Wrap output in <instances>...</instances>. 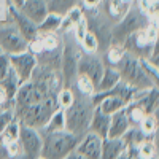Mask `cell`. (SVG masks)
I'll return each mask as SVG.
<instances>
[{
  "label": "cell",
  "instance_id": "obj_1",
  "mask_svg": "<svg viewBox=\"0 0 159 159\" xmlns=\"http://www.w3.org/2000/svg\"><path fill=\"white\" fill-rule=\"evenodd\" d=\"M121 76V81L127 83L137 91L157 88V67L145 59H139L126 51L124 57L115 67Z\"/></svg>",
  "mask_w": 159,
  "mask_h": 159
},
{
  "label": "cell",
  "instance_id": "obj_2",
  "mask_svg": "<svg viewBox=\"0 0 159 159\" xmlns=\"http://www.w3.org/2000/svg\"><path fill=\"white\" fill-rule=\"evenodd\" d=\"M94 110H96V105L91 97L80 96L75 92V99H73L72 105L64 110L65 130H69L70 134H73L76 137L84 135L89 129V123H91Z\"/></svg>",
  "mask_w": 159,
  "mask_h": 159
},
{
  "label": "cell",
  "instance_id": "obj_3",
  "mask_svg": "<svg viewBox=\"0 0 159 159\" xmlns=\"http://www.w3.org/2000/svg\"><path fill=\"white\" fill-rule=\"evenodd\" d=\"M57 110H59V105L56 102V96H48L40 102H34L22 108H16L15 118L21 124L40 130Z\"/></svg>",
  "mask_w": 159,
  "mask_h": 159
},
{
  "label": "cell",
  "instance_id": "obj_4",
  "mask_svg": "<svg viewBox=\"0 0 159 159\" xmlns=\"http://www.w3.org/2000/svg\"><path fill=\"white\" fill-rule=\"evenodd\" d=\"M151 21L153 19L145 15V13L139 8V5L134 2L132 7L129 8V11L124 15V18L113 25L111 45H123L130 35H134L139 30L147 29Z\"/></svg>",
  "mask_w": 159,
  "mask_h": 159
},
{
  "label": "cell",
  "instance_id": "obj_5",
  "mask_svg": "<svg viewBox=\"0 0 159 159\" xmlns=\"http://www.w3.org/2000/svg\"><path fill=\"white\" fill-rule=\"evenodd\" d=\"M43 143H42V156L43 159H64L69 153H72L76 148V143L80 137L70 134L69 130H54L42 134Z\"/></svg>",
  "mask_w": 159,
  "mask_h": 159
},
{
  "label": "cell",
  "instance_id": "obj_6",
  "mask_svg": "<svg viewBox=\"0 0 159 159\" xmlns=\"http://www.w3.org/2000/svg\"><path fill=\"white\" fill-rule=\"evenodd\" d=\"M62 56H61V75H62V83L64 88H72L76 70H78V61L81 57V48L80 43L75 40V37L67 32L62 34Z\"/></svg>",
  "mask_w": 159,
  "mask_h": 159
},
{
  "label": "cell",
  "instance_id": "obj_7",
  "mask_svg": "<svg viewBox=\"0 0 159 159\" xmlns=\"http://www.w3.org/2000/svg\"><path fill=\"white\" fill-rule=\"evenodd\" d=\"M27 45L29 42L22 37V34L13 22H0V48L5 54L11 56L16 52H22L27 49Z\"/></svg>",
  "mask_w": 159,
  "mask_h": 159
},
{
  "label": "cell",
  "instance_id": "obj_8",
  "mask_svg": "<svg viewBox=\"0 0 159 159\" xmlns=\"http://www.w3.org/2000/svg\"><path fill=\"white\" fill-rule=\"evenodd\" d=\"M103 69H105V61L100 52H81V57L78 61L76 75H83L89 78L97 88Z\"/></svg>",
  "mask_w": 159,
  "mask_h": 159
},
{
  "label": "cell",
  "instance_id": "obj_9",
  "mask_svg": "<svg viewBox=\"0 0 159 159\" xmlns=\"http://www.w3.org/2000/svg\"><path fill=\"white\" fill-rule=\"evenodd\" d=\"M10 64H11V70L15 72V75L19 80V83H25L32 78V75L37 69V57H35L34 52L25 49L22 52L11 54Z\"/></svg>",
  "mask_w": 159,
  "mask_h": 159
},
{
  "label": "cell",
  "instance_id": "obj_10",
  "mask_svg": "<svg viewBox=\"0 0 159 159\" xmlns=\"http://www.w3.org/2000/svg\"><path fill=\"white\" fill-rule=\"evenodd\" d=\"M42 143H43V137H42L38 129L21 124V127H19V145H21V151L25 157L27 159H37L40 156V153H42Z\"/></svg>",
  "mask_w": 159,
  "mask_h": 159
},
{
  "label": "cell",
  "instance_id": "obj_11",
  "mask_svg": "<svg viewBox=\"0 0 159 159\" xmlns=\"http://www.w3.org/2000/svg\"><path fill=\"white\" fill-rule=\"evenodd\" d=\"M102 142H103V139H100L99 135H96V134H92V132L88 130L84 135L80 137L75 151L80 153L86 159H100Z\"/></svg>",
  "mask_w": 159,
  "mask_h": 159
},
{
  "label": "cell",
  "instance_id": "obj_12",
  "mask_svg": "<svg viewBox=\"0 0 159 159\" xmlns=\"http://www.w3.org/2000/svg\"><path fill=\"white\" fill-rule=\"evenodd\" d=\"M18 10L29 21H32L37 25L42 22L46 18V15L49 13V10H48V0H24L22 5Z\"/></svg>",
  "mask_w": 159,
  "mask_h": 159
},
{
  "label": "cell",
  "instance_id": "obj_13",
  "mask_svg": "<svg viewBox=\"0 0 159 159\" xmlns=\"http://www.w3.org/2000/svg\"><path fill=\"white\" fill-rule=\"evenodd\" d=\"M132 3H134V0H102L100 10L113 24H116L124 18Z\"/></svg>",
  "mask_w": 159,
  "mask_h": 159
},
{
  "label": "cell",
  "instance_id": "obj_14",
  "mask_svg": "<svg viewBox=\"0 0 159 159\" xmlns=\"http://www.w3.org/2000/svg\"><path fill=\"white\" fill-rule=\"evenodd\" d=\"M130 123L126 116V111H116L110 115V126H108V139H123L126 132L130 129Z\"/></svg>",
  "mask_w": 159,
  "mask_h": 159
},
{
  "label": "cell",
  "instance_id": "obj_15",
  "mask_svg": "<svg viewBox=\"0 0 159 159\" xmlns=\"http://www.w3.org/2000/svg\"><path fill=\"white\" fill-rule=\"evenodd\" d=\"M108 126H110V116L102 113L99 108L94 110L91 118V123H89V132L99 135L100 139H107L108 137Z\"/></svg>",
  "mask_w": 159,
  "mask_h": 159
},
{
  "label": "cell",
  "instance_id": "obj_16",
  "mask_svg": "<svg viewBox=\"0 0 159 159\" xmlns=\"http://www.w3.org/2000/svg\"><path fill=\"white\" fill-rule=\"evenodd\" d=\"M157 137L142 140L135 148H129L134 154V159H157Z\"/></svg>",
  "mask_w": 159,
  "mask_h": 159
},
{
  "label": "cell",
  "instance_id": "obj_17",
  "mask_svg": "<svg viewBox=\"0 0 159 159\" xmlns=\"http://www.w3.org/2000/svg\"><path fill=\"white\" fill-rule=\"evenodd\" d=\"M126 148L123 139H103L102 142V153L100 159H116Z\"/></svg>",
  "mask_w": 159,
  "mask_h": 159
},
{
  "label": "cell",
  "instance_id": "obj_18",
  "mask_svg": "<svg viewBox=\"0 0 159 159\" xmlns=\"http://www.w3.org/2000/svg\"><path fill=\"white\" fill-rule=\"evenodd\" d=\"M119 81H121V76H119L118 70L115 67H111V65H105L103 69V73H102V78L100 81L96 88V92H105V91H110L113 89Z\"/></svg>",
  "mask_w": 159,
  "mask_h": 159
},
{
  "label": "cell",
  "instance_id": "obj_19",
  "mask_svg": "<svg viewBox=\"0 0 159 159\" xmlns=\"http://www.w3.org/2000/svg\"><path fill=\"white\" fill-rule=\"evenodd\" d=\"M137 127H139V130L142 132V135L145 139L157 137V111L147 115Z\"/></svg>",
  "mask_w": 159,
  "mask_h": 159
},
{
  "label": "cell",
  "instance_id": "obj_20",
  "mask_svg": "<svg viewBox=\"0 0 159 159\" xmlns=\"http://www.w3.org/2000/svg\"><path fill=\"white\" fill-rule=\"evenodd\" d=\"M72 89L73 92L80 96H86V97H92V94L96 92V84L91 81L89 78L83 76V75H76L75 81L72 84Z\"/></svg>",
  "mask_w": 159,
  "mask_h": 159
},
{
  "label": "cell",
  "instance_id": "obj_21",
  "mask_svg": "<svg viewBox=\"0 0 159 159\" xmlns=\"http://www.w3.org/2000/svg\"><path fill=\"white\" fill-rule=\"evenodd\" d=\"M19 84H21L19 80H18V76L15 75V72H13V70H10V73L3 80H0V89H2L11 100L15 99V94H16Z\"/></svg>",
  "mask_w": 159,
  "mask_h": 159
},
{
  "label": "cell",
  "instance_id": "obj_22",
  "mask_svg": "<svg viewBox=\"0 0 159 159\" xmlns=\"http://www.w3.org/2000/svg\"><path fill=\"white\" fill-rule=\"evenodd\" d=\"M75 7H80V0H48V10L61 16Z\"/></svg>",
  "mask_w": 159,
  "mask_h": 159
},
{
  "label": "cell",
  "instance_id": "obj_23",
  "mask_svg": "<svg viewBox=\"0 0 159 159\" xmlns=\"http://www.w3.org/2000/svg\"><path fill=\"white\" fill-rule=\"evenodd\" d=\"M61 22H62V16L49 11L46 18L38 24V32H59Z\"/></svg>",
  "mask_w": 159,
  "mask_h": 159
},
{
  "label": "cell",
  "instance_id": "obj_24",
  "mask_svg": "<svg viewBox=\"0 0 159 159\" xmlns=\"http://www.w3.org/2000/svg\"><path fill=\"white\" fill-rule=\"evenodd\" d=\"M65 129V121H64V110H57L54 115L49 118V121L40 129V134H46V132H54V130H62Z\"/></svg>",
  "mask_w": 159,
  "mask_h": 159
},
{
  "label": "cell",
  "instance_id": "obj_25",
  "mask_svg": "<svg viewBox=\"0 0 159 159\" xmlns=\"http://www.w3.org/2000/svg\"><path fill=\"white\" fill-rule=\"evenodd\" d=\"M19 121L15 118L13 121L8 124V127L0 134V143H10V142H16L19 140Z\"/></svg>",
  "mask_w": 159,
  "mask_h": 159
},
{
  "label": "cell",
  "instance_id": "obj_26",
  "mask_svg": "<svg viewBox=\"0 0 159 159\" xmlns=\"http://www.w3.org/2000/svg\"><path fill=\"white\" fill-rule=\"evenodd\" d=\"M78 43H80V48H81L83 52H100V46H99L96 35L89 30L84 34V37Z\"/></svg>",
  "mask_w": 159,
  "mask_h": 159
},
{
  "label": "cell",
  "instance_id": "obj_27",
  "mask_svg": "<svg viewBox=\"0 0 159 159\" xmlns=\"http://www.w3.org/2000/svg\"><path fill=\"white\" fill-rule=\"evenodd\" d=\"M73 99H75V92L72 91V88H61L56 94V102H57L61 110L69 108L73 102Z\"/></svg>",
  "mask_w": 159,
  "mask_h": 159
},
{
  "label": "cell",
  "instance_id": "obj_28",
  "mask_svg": "<svg viewBox=\"0 0 159 159\" xmlns=\"http://www.w3.org/2000/svg\"><path fill=\"white\" fill-rule=\"evenodd\" d=\"M134 2L147 16H150L151 19H157V7H159L157 0H134Z\"/></svg>",
  "mask_w": 159,
  "mask_h": 159
},
{
  "label": "cell",
  "instance_id": "obj_29",
  "mask_svg": "<svg viewBox=\"0 0 159 159\" xmlns=\"http://www.w3.org/2000/svg\"><path fill=\"white\" fill-rule=\"evenodd\" d=\"M15 119V110L7 108V110H0V134L8 127V124Z\"/></svg>",
  "mask_w": 159,
  "mask_h": 159
},
{
  "label": "cell",
  "instance_id": "obj_30",
  "mask_svg": "<svg viewBox=\"0 0 159 159\" xmlns=\"http://www.w3.org/2000/svg\"><path fill=\"white\" fill-rule=\"evenodd\" d=\"M11 70V64H10V56L2 52L0 54V80H3Z\"/></svg>",
  "mask_w": 159,
  "mask_h": 159
},
{
  "label": "cell",
  "instance_id": "obj_31",
  "mask_svg": "<svg viewBox=\"0 0 159 159\" xmlns=\"http://www.w3.org/2000/svg\"><path fill=\"white\" fill-rule=\"evenodd\" d=\"M100 3H102V0H80L81 10H94V8H99Z\"/></svg>",
  "mask_w": 159,
  "mask_h": 159
},
{
  "label": "cell",
  "instance_id": "obj_32",
  "mask_svg": "<svg viewBox=\"0 0 159 159\" xmlns=\"http://www.w3.org/2000/svg\"><path fill=\"white\" fill-rule=\"evenodd\" d=\"M7 7H8V0H0V22L7 21Z\"/></svg>",
  "mask_w": 159,
  "mask_h": 159
},
{
  "label": "cell",
  "instance_id": "obj_33",
  "mask_svg": "<svg viewBox=\"0 0 159 159\" xmlns=\"http://www.w3.org/2000/svg\"><path fill=\"white\" fill-rule=\"evenodd\" d=\"M116 159H134V154H132V151L126 147V148H124V151H123L121 154H119Z\"/></svg>",
  "mask_w": 159,
  "mask_h": 159
},
{
  "label": "cell",
  "instance_id": "obj_34",
  "mask_svg": "<svg viewBox=\"0 0 159 159\" xmlns=\"http://www.w3.org/2000/svg\"><path fill=\"white\" fill-rule=\"evenodd\" d=\"M64 159H86V157H83V156H81V154H80V153H76V151L73 150L72 153H69V154H67V156H65Z\"/></svg>",
  "mask_w": 159,
  "mask_h": 159
},
{
  "label": "cell",
  "instance_id": "obj_35",
  "mask_svg": "<svg viewBox=\"0 0 159 159\" xmlns=\"http://www.w3.org/2000/svg\"><path fill=\"white\" fill-rule=\"evenodd\" d=\"M37 159H43V157H42V156H38V157H37Z\"/></svg>",
  "mask_w": 159,
  "mask_h": 159
},
{
  "label": "cell",
  "instance_id": "obj_36",
  "mask_svg": "<svg viewBox=\"0 0 159 159\" xmlns=\"http://www.w3.org/2000/svg\"><path fill=\"white\" fill-rule=\"evenodd\" d=\"M2 52H3V51H2V48H0V54H2Z\"/></svg>",
  "mask_w": 159,
  "mask_h": 159
}]
</instances>
